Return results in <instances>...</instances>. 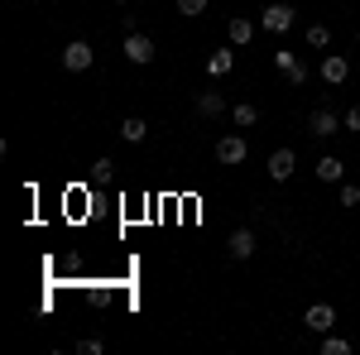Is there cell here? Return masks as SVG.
Instances as JSON below:
<instances>
[{
	"label": "cell",
	"mask_w": 360,
	"mask_h": 355,
	"mask_svg": "<svg viewBox=\"0 0 360 355\" xmlns=\"http://www.w3.org/2000/svg\"><path fill=\"white\" fill-rule=\"evenodd\" d=\"M341 120H346V130H360V106H351L346 115H341Z\"/></svg>",
	"instance_id": "23"
},
{
	"label": "cell",
	"mask_w": 360,
	"mask_h": 355,
	"mask_svg": "<svg viewBox=\"0 0 360 355\" xmlns=\"http://www.w3.org/2000/svg\"><path fill=\"white\" fill-rule=\"evenodd\" d=\"M77 351H86V355H101V351H106V346H101L96 336H86V341H82V346H77Z\"/></svg>",
	"instance_id": "22"
},
{
	"label": "cell",
	"mask_w": 360,
	"mask_h": 355,
	"mask_svg": "<svg viewBox=\"0 0 360 355\" xmlns=\"http://www.w3.org/2000/svg\"><path fill=\"white\" fill-rule=\"evenodd\" d=\"M317 178H322V183H341V178H346V164H341L336 154H327V159H317Z\"/></svg>",
	"instance_id": "12"
},
{
	"label": "cell",
	"mask_w": 360,
	"mask_h": 355,
	"mask_svg": "<svg viewBox=\"0 0 360 355\" xmlns=\"http://www.w3.org/2000/svg\"><path fill=\"white\" fill-rule=\"evenodd\" d=\"M327 39H332L327 25H312V29H307V44H312V49H327Z\"/></svg>",
	"instance_id": "19"
},
{
	"label": "cell",
	"mask_w": 360,
	"mask_h": 355,
	"mask_svg": "<svg viewBox=\"0 0 360 355\" xmlns=\"http://www.w3.org/2000/svg\"><path fill=\"white\" fill-rule=\"evenodd\" d=\"M307 130H312L317 139H327V135H336V130H346V120H336V110L317 106V110H312V120H307Z\"/></svg>",
	"instance_id": "4"
},
{
	"label": "cell",
	"mask_w": 360,
	"mask_h": 355,
	"mask_svg": "<svg viewBox=\"0 0 360 355\" xmlns=\"http://www.w3.org/2000/svg\"><path fill=\"white\" fill-rule=\"evenodd\" d=\"M197 110H202V115H221L226 101L217 96V91H202V96H197Z\"/></svg>",
	"instance_id": "15"
},
{
	"label": "cell",
	"mask_w": 360,
	"mask_h": 355,
	"mask_svg": "<svg viewBox=\"0 0 360 355\" xmlns=\"http://www.w3.org/2000/svg\"><path fill=\"white\" fill-rule=\"evenodd\" d=\"M178 15H188V20L207 15V0H178Z\"/></svg>",
	"instance_id": "17"
},
{
	"label": "cell",
	"mask_w": 360,
	"mask_h": 355,
	"mask_svg": "<svg viewBox=\"0 0 360 355\" xmlns=\"http://www.w3.org/2000/svg\"><path fill=\"white\" fill-rule=\"evenodd\" d=\"M274 67H278V72H293V67H298V58L288 53V49H274Z\"/></svg>",
	"instance_id": "18"
},
{
	"label": "cell",
	"mask_w": 360,
	"mask_h": 355,
	"mask_svg": "<svg viewBox=\"0 0 360 355\" xmlns=\"http://www.w3.org/2000/svg\"><path fill=\"white\" fill-rule=\"evenodd\" d=\"M293 168H298V154H293V149H274V154H269V178H274V183H288Z\"/></svg>",
	"instance_id": "6"
},
{
	"label": "cell",
	"mask_w": 360,
	"mask_h": 355,
	"mask_svg": "<svg viewBox=\"0 0 360 355\" xmlns=\"http://www.w3.org/2000/svg\"><path fill=\"white\" fill-rule=\"evenodd\" d=\"M125 58H130V63H154V39L130 29V34H125Z\"/></svg>",
	"instance_id": "5"
},
{
	"label": "cell",
	"mask_w": 360,
	"mask_h": 355,
	"mask_svg": "<svg viewBox=\"0 0 360 355\" xmlns=\"http://www.w3.org/2000/svg\"><path fill=\"white\" fill-rule=\"evenodd\" d=\"M91 63H96V53H91V44H86V39H72V44L63 49V67H68V72H86Z\"/></svg>",
	"instance_id": "2"
},
{
	"label": "cell",
	"mask_w": 360,
	"mask_h": 355,
	"mask_svg": "<svg viewBox=\"0 0 360 355\" xmlns=\"http://www.w3.org/2000/svg\"><path fill=\"white\" fill-rule=\"evenodd\" d=\"M231 67H236V53H226V49H217V53L207 58V72H212V77H226Z\"/></svg>",
	"instance_id": "13"
},
{
	"label": "cell",
	"mask_w": 360,
	"mask_h": 355,
	"mask_svg": "<svg viewBox=\"0 0 360 355\" xmlns=\"http://www.w3.org/2000/svg\"><path fill=\"white\" fill-rule=\"evenodd\" d=\"M341 207H360V188H356V183L341 188Z\"/></svg>",
	"instance_id": "20"
},
{
	"label": "cell",
	"mask_w": 360,
	"mask_h": 355,
	"mask_svg": "<svg viewBox=\"0 0 360 355\" xmlns=\"http://www.w3.org/2000/svg\"><path fill=\"white\" fill-rule=\"evenodd\" d=\"M346 77H351V63H346L341 53H327V58H322V82H327V86H341Z\"/></svg>",
	"instance_id": "7"
},
{
	"label": "cell",
	"mask_w": 360,
	"mask_h": 355,
	"mask_svg": "<svg viewBox=\"0 0 360 355\" xmlns=\"http://www.w3.org/2000/svg\"><path fill=\"white\" fill-rule=\"evenodd\" d=\"M283 77H288V82H293V86H303V82H307V67H303V63H298V67H293V72H283Z\"/></svg>",
	"instance_id": "21"
},
{
	"label": "cell",
	"mask_w": 360,
	"mask_h": 355,
	"mask_svg": "<svg viewBox=\"0 0 360 355\" xmlns=\"http://www.w3.org/2000/svg\"><path fill=\"white\" fill-rule=\"evenodd\" d=\"M115 5H125V0H115Z\"/></svg>",
	"instance_id": "24"
},
{
	"label": "cell",
	"mask_w": 360,
	"mask_h": 355,
	"mask_svg": "<svg viewBox=\"0 0 360 355\" xmlns=\"http://www.w3.org/2000/svg\"><path fill=\"white\" fill-rule=\"evenodd\" d=\"M226 250H231V259H250V254H255V231H250V226H240V231H231V240H226Z\"/></svg>",
	"instance_id": "9"
},
{
	"label": "cell",
	"mask_w": 360,
	"mask_h": 355,
	"mask_svg": "<svg viewBox=\"0 0 360 355\" xmlns=\"http://www.w3.org/2000/svg\"><path fill=\"white\" fill-rule=\"evenodd\" d=\"M245 154H250L245 135H221L217 139V159H221V164H245Z\"/></svg>",
	"instance_id": "3"
},
{
	"label": "cell",
	"mask_w": 360,
	"mask_h": 355,
	"mask_svg": "<svg viewBox=\"0 0 360 355\" xmlns=\"http://www.w3.org/2000/svg\"><path fill=\"white\" fill-rule=\"evenodd\" d=\"M120 139H125V144H144V139H149V125H144L139 115H130V120H120Z\"/></svg>",
	"instance_id": "11"
},
{
	"label": "cell",
	"mask_w": 360,
	"mask_h": 355,
	"mask_svg": "<svg viewBox=\"0 0 360 355\" xmlns=\"http://www.w3.org/2000/svg\"><path fill=\"white\" fill-rule=\"evenodd\" d=\"M322 355H351V341H346V336H332V331H327V336H322Z\"/></svg>",
	"instance_id": "16"
},
{
	"label": "cell",
	"mask_w": 360,
	"mask_h": 355,
	"mask_svg": "<svg viewBox=\"0 0 360 355\" xmlns=\"http://www.w3.org/2000/svg\"><path fill=\"white\" fill-rule=\"evenodd\" d=\"M226 34H231V44L240 49V44H250V39H255V20H245V15H236V20L226 25Z\"/></svg>",
	"instance_id": "10"
},
{
	"label": "cell",
	"mask_w": 360,
	"mask_h": 355,
	"mask_svg": "<svg viewBox=\"0 0 360 355\" xmlns=\"http://www.w3.org/2000/svg\"><path fill=\"white\" fill-rule=\"evenodd\" d=\"M293 15H298V10H293L288 0H274V5L259 10V29H269V34H288V29H293Z\"/></svg>",
	"instance_id": "1"
},
{
	"label": "cell",
	"mask_w": 360,
	"mask_h": 355,
	"mask_svg": "<svg viewBox=\"0 0 360 355\" xmlns=\"http://www.w3.org/2000/svg\"><path fill=\"white\" fill-rule=\"evenodd\" d=\"M307 327L327 336V331L336 327V307H332V302H312V307H307Z\"/></svg>",
	"instance_id": "8"
},
{
	"label": "cell",
	"mask_w": 360,
	"mask_h": 355,
	"mask_svg": "<svg viewBox=\"0 0 360 355\" xmlns=\"http://www.w3.org/2000/svg\"><path fill=\"white\" fill-rule=\"evenodd\" d=\"M231 120H236L240 130H250V125L259 120V106H250V101H240V106H231Z\"/></svg>",
	"instance_id": "14"
}]
</instances>
